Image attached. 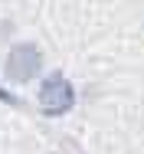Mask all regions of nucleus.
<instances>
[{
	"mask_svg": "<svg viewBox=\"0 0 144 154\" xmlns=\"http://www.w3.org/2000/svg\"><path fill=\"white\" fill-rule=\"evenodd\" d=\"M39 105H43L46 115H62V112H69V108L75 105V92H72V85L56 72V75H49V79L39 85Z\"/></svg>",
	"mask_w": 144,
	"mask_h": 154,
	"instance_id": "f257e3e1",
	"label": "nucleus"
},
{
	"mask_svg": "<svg viewBox=\"0 0 144 154\" xmlns=\"http://www.w3.org/2000/svg\"><path fill=\"white\" fill-rule=\"evenodd\" d=\"M39 62H43L39 49L29 46V43H23V46H17V49L10 53V59H7V75H10L13 82H29V79L39 72Z\"/></svg>",
	"mask_w": 144,
	"mask_h": 154,
	"instance_id": "f03ea898",
	"label": "nucleus"
}]
</instances>
